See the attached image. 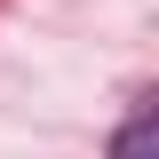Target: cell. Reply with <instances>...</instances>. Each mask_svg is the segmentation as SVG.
I'll list each match as a JSON object with an SVG mask.
<instances>
[{
  "instance_id": "1",
  "label": "cell",
  "mask_w": 159,
  "mask_h": 159,
  "mask_svg": "<svg viewBox=\"0 0 159 159\" xmlns=\"http://www.w3.org/2000/svg\"><path fill=\"white\" fill-rule=\"evenodd\" d=\"M111 159H159V96H135V111L111 135Z\"/></svg>"
}]
</instances>
